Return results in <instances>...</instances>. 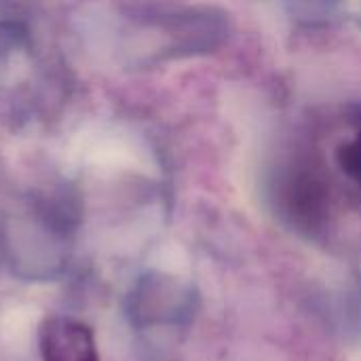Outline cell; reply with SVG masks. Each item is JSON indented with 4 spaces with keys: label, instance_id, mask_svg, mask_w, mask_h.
Masks as SVG:
<instances>
[{
    "label": "cell",
    "instance_id": "cell-1",
    "mask_svg": "<svg viewBox=\"0 0 361 361\" xmlns=\"http://www.w3.org/2000/svg\"><path fill=\"white\" fill-rule=\"evenodd\" d=\"M42 361H99L93 332L72 317H49L38 330Z\"/></svg>",
    "mask_w": 361,
    "mask_h": 361
},
{
    "label": "cell",
    "instance_id": "cell-2",
    "mask_svg": "<svg viewBox=\"0 0 361 361\" xmlns=\"http://www.w3.org/2000/svg\"><path fill=\"white\" fill-rule=\"evenodd\" d=\"M341 163H343V167L357 180V184L361 186V135L353 144L343 148Z\"/></svg>",
    "mask_w": 361,
    "mask_h": 361
},
{
    "label": "cell",
    "instance_id": "cell-3",
    "mask_svg": "<svg viewBox=\"0 0 361 361\" xmlns=\"http://www.w3.org/2000/svg\"><path fill=\"white\" fill-rule=\"evenodd\" d=\"M2 254H4V247H0V258H2Z\"/></svg>",
    "mask_w": 361,
    "mask_h": 361
}]
</instances>
